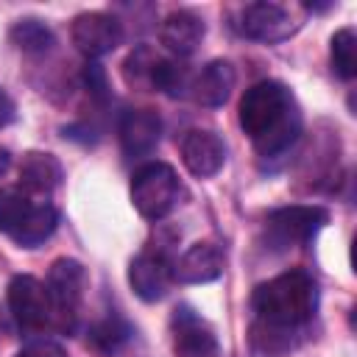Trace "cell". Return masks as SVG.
<instances>
[{
  "instance_id": "obj_1",
  "label": "cell",
  "mask_w": 357,
  "mask_h": 357,
  "mask_svg": "<svg viewBox=\"0 0 357 357\" xmlns=\"http://www.w3.org/2000/svg\"><path fill=\"white\" fill-rule=\"evenodd\" d=\"M251 307L257 312L251 324L254 354L284 357L298 346L318 310V284L307 271L293 268L257 284Z\"/></svg>"
},
{
  "instance_id": "obj_2",
  "label": "cell",
  "mask_w": 357,
  "mask_h": 357,
  "mask_svg": "<svg viewBox=\"0 0 357 357\" xmlns=\"http://www.w3.org/2000/svg\"><path fill=\"white\" fill-rule=\"evenodd\" d=\"M243 131L251 137L259 156L273 159L296 145L304 128L296 95L282 81H259L245 89L237 109Z\"/></svg>"
},
{
  "instance_id": "obj_3",
  "label": "cell",
  "mask_w": 357,
  "mask_h": 357,
  "mask_svg": "<svg viewBox=\"0 0 357 357\" xmlns=\"http://www.w3.org/2000/svg\"><path fill=\"white\" fill-rule=\"evenodd\" d=\"M47 298H50V310H53V324L61 332H73L78 324V312L84 304V293H86V271L78 259L73 257H59L53 259L47 279Z\"/></svg>"
},
{
  "instance_id": "obj_4",
  "label": "cell",
  "mask_w": 357,
  "mask_h": 357,
  "mask_svg": "<svg viewBox=\"0 0 357 357\" xmlns=\"http://www.w3.org/2000/svg\"><path fill=\"white\" fill-rule=\"evenodd\" d=\"M178 201V176L167 162H148L131 176V204L145 220H162Z\"/></svg>"
},
{
  "instance_id": "obj_5",
  "label": "cell",
  "mask_w": 357,
  "mask_h": 357,
  "mask_svg": "<svg viewBox=\"0 0 357 357\" xmlns=\"http://www.w3.org/2000/svg\"><path fill=\"white\" fill-rule=\"evenodd\" d=\"M234 28L245 39L276 45V42L290 39L301 28V22H298V17H293L290 8L279 6V3L259 0V3H248V6L240 8V17H237Z\"/></svg>"
},
{
  "instance_id": "obj_6",
  "label": "cell",
  "mask_w": 357,
  "mask_h": 357,
  "mask_svg": "<svg viewBox=\"0 0 357 357\" xmlns=\"http://www.w3.org/2000/svg\"><path fill=\"white\" fill-rule=\"evenodd\" d=\"M8 310L14 324L25 332H42L45 326L53 324L47 287L31 273H17L8 282Z\"/></svg>"
},
{
  "instance_id": "obj_7",
  "label": "cell",
  "mask_w": 357,
  "mask_h": 357,
  "mask_svg": "<svg viewBox=\"0 0 357 357\" xmlns=\"http://www.w3.org/2000/svg\"><path fill=\"white\" fill-rule=\"evenodd\" d=\"M268 234L282 243V245H307L326 223H329V212L324 206H307V204H293V206H282L273 209L268 215Z\"/></svg>"
},
{
  "instance_id": "obj_8",
  "label": "cell",
  "mask_w": 357,
  "mask_h": 357,
  "mask_svg": "<svg viewBox=\"0 0 357 357\" xmlns=\"http://www.w3.org/2000/svg\"><path fill=\"white\" fill-rule=\"evenodd\" d=\"M73 45L86 59H100L123 42V22L106 11H84L70 25Z\"/></svg>"
},
{
  "instance_id": "obj_9",
  "label": "cell",
  "mask_w": 357,
  "mask_h": 357,
  "mask_svg": "<svg viewBox=\"0 0 357 357\" xmlns=\"http://www.w3.org/2000/svg\"><path fill=\"white\" fill-rule=\"evenodd\" d=\"M170 329H173L176 357H220V343L212 326L192 307H176L170 318Z\"/></svg>"
},
{
  "instance_id": "obj_10",
  "label": "cell",
  "mask_w": 357,
  "mask_h": 357,
  "mask_svg": "<svg viewBox=\"0 0 357 357\" xmlns=\"http://www.w3.org/2000/svg\"><path fill=\"white\" fill-rule=\"evenodd\" d=\"M128 284L137 298L153 304L165 298L173 284V262L162 251H139L128 265Z\"/></svg>"
},
{
  "instance_id": "obj_11",
  "label": "cell",
  "mask_w": 357,
  "mask_h": 357,
  "mask_svg": "<svg viewBox=\"0 0 357 357\" xmlns=\"http://www.w3.org/2000/svg\"><path fill=\"white\" fill-rule=\"evenodd\" d=\"M120 148L128 159H142L156 151L162 137V120L153 109H128L120 117Z\"/></svg>"
},
{
  "instance_id": "obj_12",
  "label": "cell",
  "mask_w": 357,
  "mask_h": 357,
  "mask_svg": "<svg viewBox=\"0 0 357 357\" xmlns=\"http://www.w3.org/2000/svg\"><path fill=\"white\" fill-rule=\"evenodd\" d=\"M223 259L226 257L218 243L198 240L173 262V282H181V284L215 282L223 273Z\"/></svg>"
},
{
  "instance_id": "obj_13",
  "label": "cell",
  "mask_w": 357,
  "mask_h": 357,
  "mask_svg": "<svg viewBox=\"0 0 357 357\" xmlns=\"http://www.w3.org/2000/svg\"><path fill=\"white\" fill-rule=\"evenodd\" d=\"M181 162L195 178H209L226 162V142L215 131L192 128L181 139Z\"/></svg>"
},
{
  "instance_id": "obj_14",
  "label": "cell",
  "mask_w": 357,
  "mask_h": 357,
  "mask_svg": "<svg viewBox=\"0 0 357 357\" xmlns=\"http://www.w3.org/2000/svg\"><path fill=\"white\" fill-rule=\"evenodd\" d=\"M234 81H237V73L231 67V61L226 59H212L209 64H204L195 75H192V84H190V95L195 103L201 106H223L234 89Z\"/></svg>"
},
{
  "instance_id": "obj_15",
  "label": "cell",
  "mask_w": 357,
  "mask_h": 357,
  "mask_svg": "<svg viewBox=\"0 0 357 357\" xmlns=\"http://www.w3.org/2000/svg\"><path fill=\"white\" fill-rule=\"evenodd\" d=\"M204 33H206L204 20L187 8L167 14L162 20V28H159V39L173 53V59H184V56L195 53L198 45L204 42Z\"/></svg>"
},
{
  "instance_id": "obj_16",
  "label": "cell",
  "mask_w": 357,
  "mask_h": 357,
  "mask_svg": "<svg viewBox=\"0 0 357 357\" xmlns=\"http://www.w3.org/2000/svg\"><path fill=\"white\" fill-rule=\"evenodd\" d=\"M61 165L53 153H42V151H28L20 162V184L22 192H36V195H47L61 184Z\"/></svg>"
},
{
  "instance_id": "obj_17",
  "label": "cell",
  "mask_w": 357,
  "mask_h": 357,
  "mask_svg": "<svg viewBox=\"0 0 357 357\" xmlns=\"http://www.w3.org/2000/svg\"><path fill=\"white\" fill-rule=\"evenodd\" d=\"M165 56L159 50H153L151 45H137L126 61H123V78L128 86L134 89H156V75H159V67H162Z\"/></svg>"
},
{
  "instance_id": "obj_18",
  "label": "cell",
  "mask_w": 357,
  "mask_h": 357,
  "mask_svg": "<svg viewBox=\"0 0 357 357\" xmlns=\"http://www.w3.org/2000/svg\"><path fill=\"white\" fill-rule=\"evenodd\" d=\"M56 226H59V209L47 201H39V204H33L31 215L25 218V223L20 226V231L11 240L20 248H36L56 231Z\"/></svg>"
},
{
  "instance_id": "obj_19",
  "label": "cell",
  "mask_w": 357,
  "mask_h": 357,
  "mask_svg": "<svg viewBox=\"0 0 357 357\" xmlns=\"http://www.w3.org/2000/svg\"><path fill=\"white\" fill-rule=\"evenodd\" d=\"M8 39L17 50L22 53H31V56H39V53H47L53 45H56V36L53 31L42 22V20H17L8 31Z\"/></svg>"
},
{
  "instance_id": "obj_20",
  "label": "cell",
  "mask_w": 357,
  "mask_h": 357,
  "mask_svg": "<svg viewBox=\"0 0 357 357\" xmlns=\"http://www.w3.org/2000/svg\"><path fill=\"white\" fill-rule=\"evenodd\" d=\"M33 201L28 192L22 190H0V231L14 237L20 231V226L25 223V218L31 215Z\"/></svg>"
},
{
  "instance_id": "obj_21",
  "label": "cell",
  "mask_w": 357,
  "mask_h": 357,
  "mask_svg": "<svg viewBox=\"0 0 357 357\" xmlns=\"http://www.w3.org/2000/svg\"><path fill=\"white\" fill-rule=\"evenodd\" d=\"M332 67L343 81H351L357 75V36L351 28H340L332 36Z\"/></svg>"
},
{
  "instance_id": "obj_22",
  "label": "cell",
  "mask_w": 357,
  "mask_h": 357,
  "mask_svg": "<svg viewBox=\"0 0 357 357\" xmlns=\"http://www.w3.org/2000/svg\"><path fill=\"white\" fill-rule=\"evenodd\" d=\"M128 337H131V326L120 315H106L89 329V340L100 351H117Z\"/></svg>"
},
{
  "instance_id": "obj_23",
  "label": "cell",
  "mask_w": 357,
  "mask_h": 357,
  "mask_svg": "<svg viewBox=\"0 0 357 357\" xmlns=\"http://www.w3.org/2000/svg\"><path fill=\"white\" fill-rule=\"evenodd\" d=\"M84 84H86V89H89V95L95 98V100H106L109 98V86H106V73H103V67L100 64H86L84 67Z\"/></svg>"
},
{
  "instance_id": "obj_24",
  "label": "cell",
  "mask_w": 357,
  "mask_h": 357,
  "mask_svg": "<svg viewBox=\"0 0 357 357\" xmlns=\"http://www.w3.org/2000/svg\"><path fill=\"white\" fill-rule=\"evenodd\" d=\"M17 357H64V349L56 343V340H47V337H42V340H33V343H28Z\"/></svg>"
},
{
  "instance_id": "obj_25",
  "label": "cell",
  "mask_w": 357,
  "mask_h": 357,
  "mask_svg": "<svg viewBox=\"0 0 357 357\" xmlns=\"http://www.w3.org/2000/svg\"><path fill=\"white\" fill-rule=\"evenodd\" d=\"M14 114H17V106H14L11 95L0 86V128H6V126L14 120Z\"/></svg>"
},
{
  "instance_id": "obj_26",
  "label": "cell",
  "mask_w": 357,
  "mask_h": 357,
  "mask_svg": "<svg viewBox=\"0 0 357 357\" xmlns=\"http://www.w3.org/2000/svg\"><path fill=\"white\" fill-rule=\"evenodd\" d=\"M8 167H11V151L0 145V178L8 173Z\"/></svg>"
}]
</instances>
